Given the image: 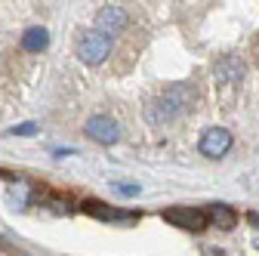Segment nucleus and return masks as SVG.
Returning <instances> with one entry per match:
<instances>
[{
  "instance_id": "11",
  "label": "nucleus",
  "mask_w": 259,
  "mask_h": 256,
  "mask_svg": "<svg viewBox=\"0 0 259 256\" xmlns=\"http://www.w3.org/2000/svg\"><path fill=\"white\" fill-rule=\"evenodd\" d=\"M117 191H120L123 198H133V195H139L142 188H139V185H133V182H120V185H117Z\"/></svg>"
},
{
  "instance_id": "10",
  "label": "nucleus",
  "mask_w": 259,
  "mask_h": 256,
  "mask_svg": "<svg viewBox=\"0 0 259 256\" xmlns=\"http://www.w3.org/2000/svg\"><path fill=\"white\" fill-rule=\"evenodd\" d=\"M37 133V123L34 120H28V123H16L13 130H10V136H34Z\"/></svg>"
},
{
  "instance_id": "9",
  "label": "nucleus",
  "mask_w": 259,
  "mask_h": 256,
  "mask_svg": "<svg viewBox=\"0 0 259 256\" xmlns=\"http://www.w3.org/2000/svg\"><path fill=\"white\" fill-rule=\"evenodd\" d=\"M50 47V31L47 28H28L22 34V50L28 53H44Z\"/></svg>"
},
{
  "instance_id": "7",
  "label": "nucleus",
  "mask_w": 259,
  "mask_h": 256,
  "mask_svg": "<svg viewBox=\"0 0 259 256\" xmlns=\"http://www.w3.org/2000/svg\"><path fill=\"white\" fill-rule=\"evenodd\" d=\"M204 213H207V219H213V226L222 229V232H232L238 226V213L229 204H210Z\"/></svg>"
},
{
  "instance_id": "13",
  "label": "nucleus",
  "mask_w": 259,
  "mask_h": 256,
  "mask_svg": "<svg viewBox=\"0 0 259 256\" xmlns=\"http://www.w3.org/2000/svg\"><path fill=\"white\" fill-rule=\"evenodd\" d=\"M253 247H256V250H259V238H256V241H253Z\"/></svg>"
},
{
  "instance_id": "3",
  "label": "nucleus",
  "mask_w": 259,
  "mask_h": 256,
  "mask_svg": "<svg viewBox=\"0 0 259 256\" xmlns=\"http://www.w3.org/2000/svg\"><path fill=\"white\" fill-rule=\"evenodd\" d=\"M232 145H235V139H232V133L225 130V126H207L201 133V139H198V151L204 157H213V161L225 157L232 151Z\"/></svg>"
},
{
  "instance_id": "8",
  "label": "nucleus",
  "mask_w": 259,
  "mask_h": 256,
  "mask_svg": "<svg viewBox=\"0 0 259 256\" xmlns=\"http://www.w3.org/2000/svg\"><path fill=\"white\" fill-rule=\"evenodd\" d=\"M216 77H219V83H238L241 77H244V65H241V59H235V56H225L219 65H216Z\"/></svg>"
},
{
  "instance_id": "12",
  "label": "nucleus",
  "mask_w": 259,
  "mask_h": 256,
  "mask_svg": "<svg viewBox=\"0 0 259 256\" xmlns=\"http://www.w3.org/2000/svg\"><path fill=\"white\" fill-rule=\"evenodd\" d=\"M247 219H250V226H256V229H259V210H250V213H247Z\"/></svg>"
},
{
  "instance_id": "6",
  "label": "nucleus",
  "mask_w": 259,
  "mask_h": 256,
  "mask_svg": "<svg viewBox=\"0 0 259 256\" xmlns=\"http://www.w3.org/2000/svg\"><path fill=\"white\" fill-rule=\"evenodd\" d=\"M126 13L120 7H102L99 16H96V31H102V34H108L114 40V34H120V31L126 28Z\"/></svg>"
},
{
  "instance_id": "2",
  "label": "nucleus",
  "mask_w": 259,
  "mask_h": 256,
  "mask_svg": "<svg viewBox=\"0 0 259 256\" xmlns=\"http://www.w3.org/2000/svg\"><path fill=\"white\" fill-rule=\"evenodd\" d=\"M111 47H114V40L108 34H102V31L93 28V31H87V34H80L74 53H77V59L83 62V65L96 68V65H102V62L111 56Z\"/></svg>"
},
{
  "instance_id": "1",
  "label": "nucleus",
  "mask_w": 259,
  "mask_h": 256,
  "mask_svg": "<svg viewBox=\"0 0 259 256\" xmlns=\"http://www.w3.org/2000/svg\"><path fill=\"white\" fill-rule=\"evenodd\" d=\"M194 99H198V93H194L191 83H170V87L148 105V120H151V123H170V120L188 114L191 105H194Z\"/></svg>"
},
{
  "instance_id": "5",
  "label": "nucleus",
  "mask_w": 259,
  "mask_h": 256,
  "mask_svg": "<svg viewBox=\"0 0 259 256\" xmlns=\"http://www.w3.org/2000/svg\"><path fill=\"white\" fill-rule=\"evenodd\" d=\"M83 133L93 139V142H99V145H114L120 139V123L108 114H93L83 126Z\"/></svg>"
},
{
  "instance_id": "4",
  "label": "nucleus",
  "mask_w": 259,
  "mask_h": 256,
  "mask_svg": "<svg viewBox=\"0 0 259 256\" xmlns=\"http://www.w3.org/2000/svg\"><path fill=\"white\" fill-rule=\"evenodd\" d=\"M160 216H164V222H170V226H176L182 232H204V226H207V213L201 207H170Z\"/></svg>"
}]
</instances>
